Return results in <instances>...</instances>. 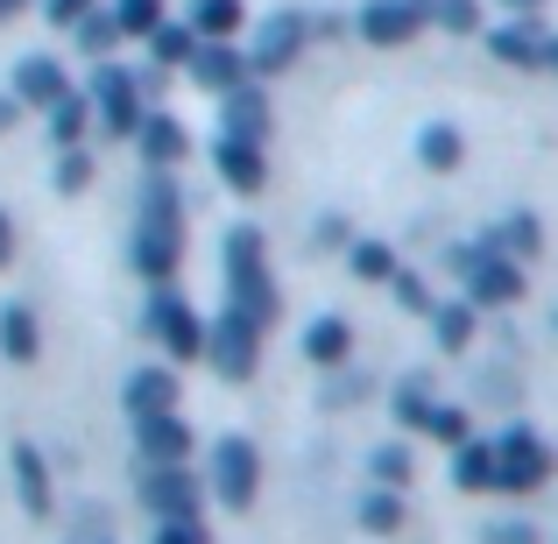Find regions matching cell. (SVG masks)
Masks as SVG:
<instances>
[{"label":"cell","mask_w":558,"mask_h":544,"mask_svg":"<svg viewBox=\"0 0 558 544\" xmlns=\"http://www.w3.org/2000/svg\"><path fill=\"white\" fill-rule=\"evenodd\" d=\"M178 262H184V205H178V191L156 178L149 198H142V219H135V269L149 283H170Z\"/></svg>","instance_id":"1"},{"label":"cell","mask_w":558,"mask_h":544,"mask_svg":"<svg viewBox=\"0 0 558 544\" xmlns=\"http://www.w3.org/2000/svg\"><path fill=\"white\" fill-rule=\"evenodd\" d=\"M227 312L247 318L255 333H269V318H276V283H269V262H262V233L255 227L227 233Z\"/></svg>","instance_id":"2"},{"label":"cell","mask_w":558,"mask_h":544,"mask_svg":"<svg viewBox=\"0 0 558 544\" xmlns=\"http://www.w3.org/2000/svg\"><path fill=\"white\" fill-rule=\"evenodd\" d=\"M255 481H262V452L247 438H219L213 446V495L227 509H247L255 503Z\"/></svg>","instance_id":"3"},{"label":"cell","mask_w":558,"mask_h":544,"mask_svg":"<svg viewBox=\"0 0 558 544\" xmlns=\"http://www.w3.org/2000/svg\"><path fill=\"white\" fill-rule=\"evenodd\" d=\"M149 333L170 347L178 361H198L205 354V326H198V312L178 298V290H156V304H149Z\"/></svg>","instance_id":"4"},{"label":"cell","mask_w":558,"mask_h":544,"mask_svg":"<svg viewBox=\"0 0 558 544\" xmlns=\"http://www.w3.org/2000/svg\"><path fill=\"white\" fill-rule=\"evenodd\" d=\"M93 107H99V128H107V135H135L142 128V85L128 78V71H99L93 78Z\"/></svg>","instance_id":"5"},{"label":"cell","mask_w":558,"mask_h":544,"mask_svg":"<svg viewBox=\"0 0 558 544\" xmlns=\"http://www.w3.org/2000/svg\"><path fill=\"white\" fill-rule=\"evenodd\" d=\"M205 354H213V367H219V375L247 382V375H255V354H262V333L247 326V318H233V312H227L213 333H205Z\"/></svg>","instance_id":"6"},{"label":"cell","mask_w":558,"mask_h":544,"mask_svg":"<svg viewBox=\"0 0 558 544\" xmlns=\"http://www.w3.org/2000/svg\"><path fill=\"white\" fill-rule=\"evenodd\" d=\"M135 446L149 467H178L191 452V424L178 418V410H163V418H135Z\"/></svg>","instance_id":"7"},{"label":"cell","mask_w":558,"mask_h":544,"mask_svg":"<svg viewBox=\"0 0 558 544\" xmlns=\"http://www.w3.org/2000/svg\"><path fill=\"white\" fill-rule=\"evenodd\" d=\"M142 503L156 509V517H198V481L178 467H149V481H142Z\"/></svg>","instance_id":"8"},{"label":"cell","mask_w":558,"mask_h":544,"mask_svg":"<svg viewBox=\"0 0 558 544\" xmlns=\"http://www.w3.org/2000/svg\"><path fill=\"white\" fill-rule=\"evenodd\" d=\"M121 403H128V418H163V410H178V367H142V375H128Z\"/></svg>","instance_id":"9"},{"label":"cell","mask_w":558,"mask_h":544,"mask_svg":"<svg viewBox=\"0 0 558 544\" xmlns=\"http://www.w3.org/2000/svg\"><path fill=\"white\" fill-rule=\"evenodd\" d=\"M64 93H71V78H64L57 57H22V64H14V99H28V107H57Z\"/></svg>","instance_id":"10"},{"label":"cell","mask_w":558,"mask_h":544,"mask_svg":"<svg viewBox=\"0 0 558 544\" xmlns=\"http://www.w3.org/2000/svg\"><path fill=\"white\" fill-rule=\"evenodd\" d=\"M191 78H198L205 93H233V85H247V64L227 43H198V50H191Z\"/></svg>","instance_id":"11"},{"label":"cell","mask_w":558,"mask_h":544,"mask_svg":"<svg viewBox=\"0 0 558 544\" xmlns=\"http://www.w3.org/2000/svg\"><path fill=\"white\" fill-rule=\"evenodd\" d=\"M135 135H142V156H149L156 170L184 164V149H191V142H184V121H170V113H142Z\"/></svg>","instance_id":"12"},{"label":"cell","mask_w":558,"mask_h":544,"mask_svg":"<svg viewBox=\"0 0 558 544\" xmlns=\"http://www.w3.org/2000/svg\"><path fill=\"white\" fill-rule=\"evenodd\" d=\"M36 347H43L36 312H28V304H0V354H8L14 367H28V361H36Z\"/></svg>","instance_id":"13"},{"label":"cell","mask_w":558,"mask_h":544,"mask_svg":"<svg viewBox=\"0 0 558 544\" xmlns=\"http://www.w3.org/2000/svg\"><path fill=\"white\" fill-rule=\"evenodd\" d=\"M219 178H227L233 191H262V142L219 135Z\"/></svg>","instance_id":"14"},{"label":"cell","mask_w":558,"mask_h":544,"mask_svg":"<svg viewBox=\"0 0 558 544\" xmlns=\"http://www.w3.org/2000/svg\"><path fill=\"white\" fill-rule=\"evenodd\" d=\"M14 488H22L28 517H50V467H43L36 446H14Z\"/></svg>","instance_id":"15"},{"label":"cell","mask_w":558,"mask_h":544,"mask_svg":"<svg viewBox=\"0 0 558 544\" xmlns=\"http://www.w3.org/2000/svg\"><path fill=\"white\" fill-rule=\"evenodd\" d=\"M298 43H304V22L298 14H276V22L262 28V43H255V71H283L290 57H298Z\"/></svg>","instance_id":"16"},{"label":"cell","mask_w":558,"mask_h":544,"mask_svg":"<svg viewBox=\"0 0 558 544\" xmlns=\"http://www.w3.org/2000/svg\"><path fill=\"white\" fill-rule=\"evenodd\" d=\"M227 135H241V142L269 135V107H262L255 85H233V93H227Z\"/></svg>","instance_id":"17"},{"label":"cell","mask_w":558,"mask_h":544,"mask_svg":"<svg viewBox=\"0 0 558 544\" xmlns=\"http://www.w3.org/2000/svg\"><path fill=\"white\" fill-rule=\"evenodd\" d=\"M241 22H247L241 0H198V22H191V28H198L205 43H233V28H241Z\"/></svg>","instance_id":"18"},{"label":"cell","mask_w":558,"mask_h":544,"mask_svg":"<svg viewBox=\"0 0 558 544\" xmlns=\"http://www.w3.org/2000/svg\"><path fill=\"white\" fill-rule=\"evenodd\" d=\"M410 28H417V8H410V0H381V8H368V36L375 43H403Z\"/></svg>","instance_id":"19"},{"label":"cell","mask_w":558,"mask_h":544,"mask_svg":"<svg viewBox=\"0 0 558 544\" xmlns=\"http://www.w3.org/2000/svg\"><path fill=\"white\" fill-rule=\"evenodd\" d=\"M85 121H93V107H85V99H78V93H64V99H57V107H50V135H57V142H64V149H78V135H85Z\"/></svg>","instance_id":"20"},{"label":"cell","mask_w":558,"mask_h":544,"mask_svg":"<svg viewBox=\"0 0 558 544\" xmlns=\"http://www.w3.org/2000/svg\"><path fill=\"white\" fill-rule=\"evenodd\" d=\"M113 22H121V36H156L163 28V0H113Z\"/></svg>","instance_id":"21"},{"label":"cell","mask_w":558,"mask_h":544,"mask_svg":"<svg viewBox=\"0 0 558 544\" xmlns=\"http://www.w3.org/2000/svg\"><path fill=\"white\" fill-rule=\"evenodd\" d=\"M149 43H156V64H191V50H198V36H191V28H170V22L156 28Z\"/></svg>","instance_id":"22"},{"label":"cell","mask_w":558,"mask_h":544,"mask_svg":"<svg viewBox=\"0 0 558 544\" xmlns=\"http://www.w3.org/2000/svg\"><path fill=\"white\" fill-rule=\"evenodd\" d=\"M304 354H312V361H347V326H340V318H326V326H312V340H304Z\"/></svg>","instance_id":"23"},{"label":"cell","mask_w":558,"mask_h":544,"mask_svg":"<svg viewBox=\"0 0 558 544\" xmlns=\"http://www.w3.org/2000/svg\"><path fill=\"white\" fill-rule=\"evenodd\" d=\"M78 43H85L93 57H107L113 43H121V22H113V14H85V22H78Z\"/></svg>","instance_id":"24"},{"label":"cell","mask_w":558,"mask_h":544,"mask_svg":"<svg viewBox=\"0 0 558 544\" xmlns=\"http://www.w3.org/2000/svg\"><path fill=\"white\" fill-rule=\"evenodd\" d=\"M156 544H213V537H205V523H198V517H163Z\"/></svg>","instance_id":"25"},{"label":"cell","mask_w":558,"mask_h":544,"mask_svg":"<svg viewBox=\"0 0 558 544\" xmlns=\"http://www.w3.org/2000/svg\"><path fill=\"white\" fill-rule=\"evenodd\" d=\"M57 184H64V191H85V184H93V164H85V149H71L64 164H57Z\"/></svg>","instance_id":"26"},{"label":"cell","mask_w":558,"mask_h":544,"mask_svg":"<svg viewBox=\"0 0 558 544\" xmlns=\"http://www.w3.org/2000/svg\"><path fill=\"white\" fill-rule=\"evenodd\" d=\"M375 474L389 481V488H403V481H410V452H396V446H389V452H375Z\"/></svg>","instance_id":"27"},{"label":"cell","mask_w":558,"mask_h":544,"mask_svg":"<svg viewBox=\"0 0 558 544\" xmlns=\"http://www.w3.org/2000/svg\"><path fill=\"white\" fill-rule=\"evenodd\" d=\"M452 156H460L452 128H432V135H424V164H452Z\"/></svg>","instance_id":"28"},{"label":"cell","mask_w":558,"mask_h":544,"mask_svg":"<svg viewBox=\"0 0 558 544\" xmlns=\"http://www.w3.org/2000/svg\"><path fill=\"white\" fill-rule=\"evenodd\" d=\"M85 14H93V0H50V22L57 28H78Z\"/></svg>","instance_id":"29"},{"label":"cell","mask_w":558,"mask_h":544,"mask_svg":"<svg viewBox=\"0 0 558 544\" xmlns=\"http://www.w3.org/2000/svg\"><path fill=\"white\" fill-rule=\"evenodd\" d=\"M361 517H368V531H396V523H403V509H396L389 495H381V503H368Z\"/></svg>","instance_id":"30"},{"label":"cell","mask_w":558,"mask_h":544,"mask_svg":"<svg viewBox=\"0 0 558 544\" xmlns=\"http://www.w3.org/2000/svg\"><path fill=\"white\" fill-rule=\"evenodd\" d=\"M354 269H361V276H381V269H389V255H381V247H361Z\"/></svg>","instance_id":"31"},{"label":"cell","mask_w":558,"mask_h":544,"mask_svg":"<svg viewBox=\"0 0 558 544\" xmlns=\"http://www.w3.org/2000/svg\"><path fill=\"white\" fill-rule=\"evenodd\" d=\"M8 262H14V219L0 213V269H8Z\"/></svg>","instance_id":"32"},{"label":"cell","mask_w":558,"mask_h":544,"mask_svg":"<svg viewBox=\"0 0 558 544\" xmlns=\"http://www.w3.org/2000/svg\"><path fill=\"white\" fill-rule=\"evenodd\" d=\"M14 8H28V0H0V22H8V14H14Z\"/></svg>","instance_id":"33"},{"label":"cell","mask_w":558,"mask_h":544,"mask_svg":"<svg viewBox=\"0 0 558 544\" xmlns=\"http://www.w3.org/2000/svg\"><path fill=\"white\" fill-rule=\"evenodd\" d=\"M0 121H14V107H8V99H0Z\"/></svg>","instance_id":"34"}]
</instances>
